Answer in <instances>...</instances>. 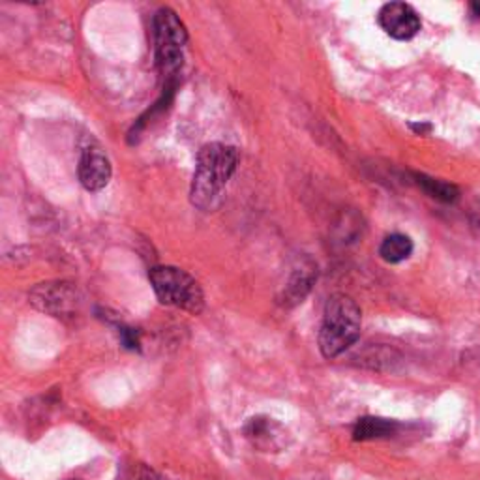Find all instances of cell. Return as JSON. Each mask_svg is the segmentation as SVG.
Here are the masks:
<instances>
[{
    "mask_svg": "<svg viewBox=\"0 0 480 480\" xmlns=\"http://www.w3.org/2000/svg\"><path fill=\"white\" fill-rule=\"evenodd\" d=\"M239 164L235 147L208 143L198 154V166L191 183V203L201 210H215L222 203L224 188Z\"/></svg>",
    "mask_w": 480,
    "mask_h": 480,
    "instance_id": "1",
    "label": "cell"
},
{
    "mask_svg": "<svg viewBox=\"0 0 480 480\" xmlns=\"http://www.w3.org/2000/svg\"><path fill=\"white\" fill-rule=\"evenodd\" d=\"M362 313L351 297L332 295L325 306L321 330H319V349L325 359H336L359 340Z\"/></svg>",
    "mask_w": 480,
    "mask_h": 480,
    "instance_id": "2",
    "label": "cell"
},
{
    "mask_svg": "<svg viewBox=\"0 0 480 480\" xmlns=\"http://www.w3.org/2000/svg\"><path fill=\"white\" fill-rule=\"evenodd\" d=\"M149 280L162 305L181 308L193 315H199L203 312V289L186 271L176 269V266H154L149 273Z\"/></svg>",
    "mask_w": 480,
    "mask_h": 480,
    "instance_id": "3",
    "label": "cell"
},
{
    "mask_svg": "<svg viewBox=\"0 0 480 480\" xmlns=\"http://www.w3.org/2000/svg\"><path fill=\"white\" fill-rule=\"evenodd\" d=\"M154 49L159 69L166 77L176 76L184 62L188 32L171 8H159L154 15Z\"/></svg>",
    "mask_w": 480,
    "mask_h": 480,
    "instance_id": "4",
    "label": "cell"
},
{
    "mask_svg": "<svg viewBox=\"0 0 480 480\" xmlns=\"http://www.w3.org/2000/svg\"><path fill=\"white\" fill-rule=\"evenodd\" d=\"M379 27L395 40H411L420 30L419 13L405 3H390L379 10Z\"/></svg>",
    "mask_w": 480,
    "mask_h": 480,
    "instance_id": "5",
    "label": "cell"
},
{
    "mask_svg": "<svg viewBox=\"0 0 480 480\" xmlns=\"http://www.w3.org/2000/svg\"><path fill=\"white\" fill-rule=\"evenodd\" d=\"M111 162L100 147H86L79 159V181L88 191H100L111 181Z\"/></svg>",
    "mask_w": 480,
    "mask_h": 480,
    "instance_id": "6",
    "label": "cell"
},
{
    "mask_svg": "<svg viewBox=\"0 0 480 480\" xmlns=\"http://www.w3.org/2000/svg\"><path fill=\"white\" fill-rule=\"evenodd\" d=\"M317 280V264L310 259L300 261L291 271L286 286L278 295V305L283 308H293L300 302H305Z\"/></svg>",
    "mask_w": 480,
    "mask_h": 480,
    "instance_id": "7",
    "label": "cell"
},
{
    "mask_svg": "<svg viewBox=\"0 0 480 480\" xmlns=\"http://www.w3.org/2000/svg\"><path fill=\"white\" fill-rule=\"evenodd\" d=\"M32 302L40 310L61 317L76 308V291L68 288L66 283H57V286H45L44 283L32 291Z\"/></svg>",
    "mask_w": 480,
    "mask_h": 480,
    "instance_id": "8",
    "label": "cell"
},
{
    "mask_svg": "<svg viewBox=\"0 0 480 480\" xmlns=\"http://www.w3.org/2000/svg\"><path fill=\"white\" fill-rule=\"evenodd\" d=\"M244 435L254 443V447L263 449V451H278L286 443V432H283L280 426L273 419L264 417H256L250 419V422L246 424Z\"/></svg>",
    "mask_w": 480,
    "mask_h": 480,
    "instance_id": "9",
    "label": "cell"
},
{
    "mask_svg": "<svg viewBox=\"0 0 480 480\" xmlns=\"http://www.w3.org/2000/svg\"><path fill=\"white\" fill-rule=\"evenodd\" d=\"M398 432V422L379 419V417H364L357 422L353 430L354 441H371V439H385Z\"/></svg>",
    "mask_w": 480,
    "mask_h": 480,
    "instance_id": "10",
    "label": "cell"
},
{
    "mask_svg": "<svg viewBox=\"0 0 480 480\" xmlns=\"http://www.w3.org/2000/svg\"><path fill=\"white\" fill-rule=\"evenodd\" d=\"M413 254V242L409 237L395 233L383 240L381 248H379V256L383 257V261L396 264L405 261L409 256Z\"/></svg>",
    "mask_w": 480,
    "mask_h": 480,
    "instance_id": "11",
    "label": "cell"
},
{
    "mask_svg": "<svg viewBox=\"0 0 480 480\" xmlns=\"http://www.w3.org/2000/svg\"><path fill=\"white\" fill-rule=\"evenodd\" d=\"M417 183L426 193L430 195V198L444 201V203H454L460 195L456 186H452L449 183H443V181L430 179V176H426V175H417Z\"/></svg>",
    "mask_w": 480,
    "mask_h": 480,
    "instance_id": "12",
    "label": "cell"
},
{
    "mask_svg": "<svg viewBox=\"0 0 480 480\" xmlns=\"http://www.w3.org/2000/svg\"><path fill=\"white\" fill-rule=\"evenodd\" d=\"M117 480H169L162 473H158L151 466L145 464H130V466H122L118 469Z\"/></svg>",
    "mask_w": 480,
    "mask_h": 480,
    "instance_id": "13",
    "label": "cell"
}]
</instances>
